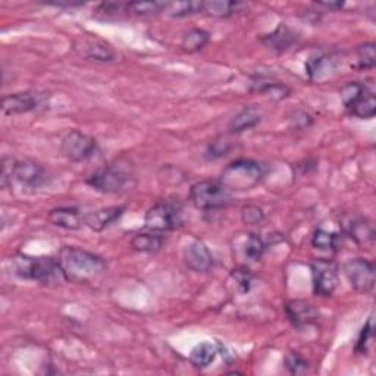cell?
<instances>
[{
  "label": "cell",
  "mask_w": 376,
  "mask_h": 376,
  "mask_svg": "<svg viewBox=\"0 0 376 376\" xmlns=\"http://www.w3.org/2000/svg\"><path fill=\"white\" fill-rule=\"evenodd\" d=\"M56 260L59 263L64 279L77 284L98 279L106 271V263L100 256L72 246L62 247Z\"/></svg>",
  "instance_id": "6da1fadb"
},
{
  "label": "cell",
  "mask_w": 376,
  "mask_h": 376,
  "mask_svg": "<svg viewBox=\"0 0 376 376\" xmlns=\"http://www.w3.org/2000/svg\"><path fill=\"white\" fill-rule=\"evenodd\" d=\"M12 268L15 275L21 279L35 281L45 286L58 282L59 276L64 278L58 260L50 256L34 257L27 254H15L12 257Z\"/></svg>",
  "instance_id": "7a4b0ae2"
},
{
  "label": "cell",
  "mask_w": 376,
  "mask_h": 376,
  "mask_svg": "<svg viewBox=\"0 0 376 376\" xmlns=\"http://www.w3.org/2000/svg\"><path fill=\"white\" fill-rule=\"evenodd\" d=\"M263 178L262 166L250 159H238L223 168L221 182L230 192H246L254 188Z\"/></svg>",
  "instance_id": "3957f363"
},
{
  "label": "cell",
  "mask_w": 376,
  "mask_h": 376,
  "mask_svg": "<svg viewBox=\"0 0 376 376\" xmlns=\"http://www.w3.org/2000/svg\"><path fill=\"white\" fill-rule=\"evenodd\" d=\"M182 225V204L178 200H162L146 212L144 227L152 233H168Z\"/></svg>",
  "instance_id": "277c9868"
},
{
  "label": "cell",
  "mask_w": 376,
  "mask_h": 376,
  "mask_svg": "<svg viewBox=\"0 0 376 376\" xmlns=\"http://www.w3.org/2000/svg\"><path fill=\"white\" fill-rule=\"evenodd\" d=\"M190 200L200 211H216L231 203V192L219 180H206L190 188Z\"/></svg>",
  "instance_id": "5b68a950"
},
{
  "label": "cell",
  "mask_w": 376,
  "mask_h": 376,
  "mask_svg": "<svg viewBox=\"0 0 376 376\" xmlns=\"http://www.w3.org/2000/svg\"><path fill=\"white\" fill-rule=\"evenodd\" d=\"M131 178L133 175H131L128 168L121 163H110L94 171L86 182L100 193L115 194L125 190Z\"/></svg>",
  "instance_id": "8992f818"
},
{
  "label": "cell",
  "mask_w": 376,
  "mask_h": 376,
  "mask_svg": "<svg viewBox=\"0 0 376 376\" xmlns=\"http://www.w3.org/2000/svg\"><path fill=\"white\" fill-rule=\"evenodd\" d=\"M62 155L71 162H84L98 152V141L81 131H69L61 143Z\"/></svg>",
  "instance_id": "52a82bcc"
},
{
  "label": "cell",
  "mask_w": 376,
  "mask_h": 376,
  "mask_svg": "<svg viewBox=\"0 0 376 376\" xmlns=\"http://www.w3.org/2000/svg\"><path fill=\"white\" fill-rule=\"evenodd\" d=\"M344 274L351 287L362 294H368L375 288V265L372 262L357 257L348 260L344 265Z\"/></svg>",
  "instance_id": "ba28073f"
},
{
  "label": "cell",
  "mask_w": 376,
  "mask_h": 376,
  "mask_svg": "<svg viewBox=\"0 0 376 376\" xmlns=\"http://www.w3.org/2000/svg\"><path fill=\"white\" fill-rule=\"evenodd\" d=\"M312 281L313 291L319 297H329L338 286V266L336 263L327 259L312 262Z\"/></svg>",
  "instance_id": "9c48e42d"
},
{
  "label": "cell",
  "mask_w": 376,
  "mask_h": 376,
  "mask_svg": "<svg viewBox=\"0 0 376 376\" xmlns=\"http://www.w3.org/2000/svg\"><path fill=\"white\" fill-rule=\"evenodd\" d=\"M75 50L81 54L83 58L96 61V62H114L117 59V53L112 49V46L105 42L103 39L93 34L81 35L80 39L75 42Z\"/></svg>",
  "instance_id": "30bf717a"
},
{
  "label": "cell",
  "mask_w": 376,
  "mask_h": 376,
  "mask_svg": "<svg viewBox=\"0 0 376 376\" xmlns=\"http://www.w3.org/2000/svg\"><path fill=\"white\" fill-rule=\"evenodd\" d=\"M45 96L40 93L34 91H23L5 96L2 99V112L8 117L28 114L31 110H35L42 106Z\"/></svg>",
  "instance_id": "8fae6325"
},
{
  "label": "cell",
  "mask_w": 376,
  "mask_h": 376,
  "mask_svg": "<svg viewBox=\"0 0 376 376\" xmlns=\"http://www.w3.org/2000/svg\"><path fill=\"white\" fill-rule=\"evenodd\" d=\"M12 178L28 188H39L47 181L46 169L33 160H15L12 168Z\"/></svg>",
  "instance_id": "7c38bea8"
},
{
  "label": "cell",
  "mask_w": 376,
  "mask_h": 376,
  "mask_svg": "<svg viewBox=\"0 0 376 376\" xmlns=\"http://www.w3.org/2000/svg\"><path fill=\"white\" fill-rule=\"evenodd\" d=\"M184 262L194 272H208L213 266V256L203 241L194 240L184 250Z\"/></svg>",
  "instance_id": "4fadbf2b"
},
{
  "label": "cell",
  "mask_w": 376,
  "mask_h": 376,
  "mask_svg": "<svg viewBox=\"0 0 376 376\" xmlns=\"http://www.w3.org/2000/svg\"><path fill=\"white\" fill-rule=\"evenodd\" d=\"M286 313L290 322L297 328L303 329L317 321V310L305 300H293L286 305Z\"/></svg>",
  "instance_id": "5bb4252c"
},
{
  "label": "cell",
  "mask_w": 376,
  "mask_h": 376,
  "mask_svg": "<svg viewBox=\"0 0 376 376\" xmlns=\"http://www.w3.org/2000/svg\"><path fill=\"white\" fill-rule=\"evenodd\" d=\"M336 71L335 61L328 54H315L310 56L306 62V72L309 78L315 83H325L332 78Z\"/></svg>",
  "instance_id": "9a60e30c"
},
{
  "label": "cell",
  "mask_w": 376,
  "mask_h": 376,
  "mask_svg": "<svg viewBox=\"0 0 376 376\" xmlns=\"http://www.w3.org/2000/svg\"><path fill=\"white\" fill-rule=\"evenodd\" d=\"M125 206H110V208L99 209L96 212H91L84 216V223L91 231L100 233L105 228H107L109 225L117 222L121 219V216L125 212Z\"/></svg>",
  "instance_id": "2e32d148"
},
{
  "label": "cell",
  "mask_w": 376,
  "mask_h": 376,
  "mask_svg": "<svg viewBox=\"0 0 376 376\" xmlns=\"http://www.w3.org/2000/svg\"><path fill=\"white\" fill-rule=\"evenodd\" d=\"M344 231L351 237L357 244H368L375 238L373 223L362 216H351L343 223Z\"/></svg>",
  "instance_id": "e0dca14e"
},
{
  "label": "cell",
  "mask_w": 376,
  "mask_h": 376,
  "mask_svg": "<svg viewBox=\"0 0 376 376\" xmlns=\"http://www.w3.org/2000/svg\"><path fill=\"white\" fill-rule=\"evenodd\" d=\"M297 34L290 30L286 24H279L272 33H269L268 35H265L262 39V42L265 43V46H268L269 49L282 53L288 50L290 47H293L297 43Z\"/></svg>",
  "instance_id": "ac0fdd59"
},
{
  "label": "cell",
  "mask_w": 376,
  "mask_h": 376,
  "mask_svg": "<svg viewBox=\"0 0 376 376\" xmlns=\"http://www.w3.org/2000/svg\"><path fill=\"white\" fill-rule=\"evenodd\" d=\"M47 219L54 227H59L68 231H77L83 227L84 219L80 212L74 208H56L47 215Z\"/></svg>",
  "instance_id": "d6986e66"
},
{
  "label": "cell",
  "mask_w": 376,
  "mask_h": 376,
  "mask_svg": "<svg viewBox=\"0 0 376 376\" xmlns=\"http://www.w3.org/2000/svg\"><path fill=\"white\" fill-rule=\"evenodd\" d=\"M262 121V114L256 107H244L241 112L230 121L228 129L233 134L242 133V131H247L259 125Z\"/></svg>",
  "instance_id": "ffe728a7"
},
{
  "label": "cell",
  "mask_w": 376,
  "mask_h": 376,
  "mask_svg": "<svg viewBox=\"0 0 376 376\" xmlns=\"http://www.w3.org/2000/svg\"><path fill=\"white\" fill-rule=\"evenodd\" d=\"M244 8V4L234 2V0H211L203 2V12L213 18H230L240 12Z\"/></svg>",
  "instance_id": "44dd1931"
},
{
  "label": "cell",
  "mask_w": 376,
  "mask_h": 376,
  "mask_svg": "<svg viewBox=\"0 0 376 376\" xmlns=\"http://www.w3.org/2000/svg\"><path fill=\"white\" fill-rule=\"evenodd\" d=\"M218 356V346L212 343H200L197 344L190 354V362L197 369L209 368Z\"/></svg>",
  "instance_id": "7402d4cb"
},
{
  "label": "cell",
  "mask_w": 376,
  "mask_h": 376,
  "mask_svg": "<svg viewBox=\"0 0 376 376\" xmlns=\"http://www.w3.org/2000/svg\"><path fill=\"white\" fill-rule=\"evenodd\" d=\"M211 42V33L203 28H192L188 30L181 40V47L187 53H196L206 47Z\"/></svg>",
  "instance_id": "603a6c76"
},
{
  "label": "cell",
  "mask_w": 376,
  "mask_h": 376,
  "mask_svg": "<svg viewBox=\"0 0 376 376\" xmlns=\"http://www.w3.org/2000/svg\"><path fill=\"white\" fill-rule=\"evenodd\" d=\"M163 244V237L159 233H143L137 234L131 240V249L141 253H153L160 250Z\"/></svg>",
  "instance_id": "cb8c5ba5"
},
{
  "label": "cell",
  "mask_w": 376,
  "mask_h": 376,
  "mask_svg": "<svg viewBox=\"0 0 376 376\" xmlns=\"http://www.w3.org/2000/svg\"><path fill=\"white\" fill-rule=\"evenodd\" d=\"M351 115L360 119H370L376 114V99L372 90H368L360 100H357L351 107H350Z\"/></svg>",
  "instance_id": "d4e9b609"
},
{
  "label": "cell",
  "mask_w": 376,
  "mask_h": 376,
  "mask_svg": "<svg viewBox=\"0 0 376 376\" xmlns=\"http://www.w3.org/2000/svg\"><path fill=\"white\" fill-rule=\"evenodd\" d=\"M203 12V2H197V0H185V2H166L165 13L182 18L188 15H194Z\"/></svg>",
  "instance_id": "484cf974"
},
{
  "label": "cell",
  "mask_w": 376,
  "mask_h": 376,
  "mask_svg": "<svg viewBox=\"0 0 376 376\" xmlns=\"http://www.w3.org/2000/svg\"><path fill=\"white\" fill-rule=\"evenodd\" d=\"M312 244H313L315 249L334 252L338 249V244H340V235L335 234V233H329L324 228H319L313 234Z\"/></svg>",
  "instance_id": "4316f807"
},
{
  "label": "cell",
  "mask_w": 376,
  "mask_h": 376,
  "mask_svg": "<svg viewBox=\"0 0 376 376\" xmlns=\"http://www.w3.org/2000/svg\"><path fill=\"white\" fill-rule=\"evenodd\" d=\"M166 2H129L124 4V11L134 15H156L165 12Z\"/></svg>",
  "instance_id": "83f0119b"
},
{
  "label": "cell",
  "mask_w": 376,
  "mask_h": 376,
  "mask_svg": "<svg viewBox=\"0 0 376 376\" xmlns=\"http://www.w3.org/2000/svg\"><path fill=\"white\" fill-rule=\"evenodd\" d=\"M265 252V242L256 234H247L246 240L242 242V254L249 260H259Z\"/></svg>",
  "instance_id": "f1b7e54d"
},
{
  "label": "cell",
  "mask_w": 376,
  "mask_h": 376,
  "mask_svg": "<svg viewBox=\"0 0 376 376\" xmlns=\"http://www.w3.org/2000/svg\"><path fill=\"white\" fill-rule=\"evenodd\" d=\"M256 86V90L266 94L268 98L274 99V100H282L286 99L288 94H290V88L284 84L281 83H272V81H263V80H259L257 83H253Z\"/></svg>",
  "instance_id": "f546056e"
},
{
  "label": "cell",
  "mask_w": 376,
  "mask_h": 376,
  "mask_svg": "<svg viewBox=\"0 0 376 376\" xmlns=\"http://www.w3.org/2000/svg\"><path fill=\"white\" fill-rule=\"evenodd\" d=\"M368 86L362 83H347L341 88V99L343 103L347 109H350L357 100H360V98L368 91Z\"/></svg>",
  "instance_id": "4dcf8cb0"
},
{
  "label": "cell",
  "mask_w": 376,
  "mask_h": 376,
  "mask_svg": "<svg viewBox=\"0 0 376 376\" xmlns=\"http://www.w3.org/2000/svg\"><path fill=\"white\" fill-rule=\"evenodd\" d=\"M357 54V64L356 66L360 69H370L376 64V49L373 43H365L362 46L357 47L356 50Z\"/></svg>",
  "instance_id": "1f68e13d"
},
{
  "label": "cell",
  "mask_w": 376,
  "mask_h": 376,
  "mask_svg": "<svg viewBox=\"0 0 376 376\" xmlns=\"http://www.w3.org/2000/svg\"><path fill=\"white\" fill-rule=\"evenodd\" d=\"M373 335H375V327H373V317L370 316L368 319V322L363 325L359 338H357V343H356V353L357 354H366L370 341L373 340Z\"/></svg>",
  "instance_id": "d6a6232c"
},
{
  "label": "cell",
  "mask_w": 376,
  "mask_h": 376,
  "mask_svg": "<svg viewBox=\"0 0 376 376\" xmlns=\"http://www.w3.org/2000/svg\"><path fill=\"white\" fill-rule=\"evenodd\" d=\"M231 278L234 279V282L238 287V291L241 294H247L252 288V282H253V275L250 272V269L244 268V266H240V268H235L231 274Z\"/></svg>",
  "instance_id": "836d02e7"
},
{
  "label": "cell",
  "mask_w": 376,
  "mask_h": 376,
  "mask_svg": "<svg viewBox=\"0 0 376 376\" xmlns=\"http://www.w3.org/2000/svg\"><path fill=\"white\" fill-rule=\"evenodd\" d=\"M241 219L247 225H259L265 219V212L257 204H247L241 211Z\"/></svg>",
  "instance_id": "e575fe53"
},
{
  "label": "cell",
  "mask_w": 376,
  "mask_h": 376,
  "mask_svg": "<svg viewBox=\"0 0 376 376\" xmlns=\"http://www.w3.org/2000/svg\"><path fill=\"white\" fill-rule=\"evenodd\" d=\"M231 150V143L228 139L225 137H218L216 140H213L211 143V146L208 147V158L209 159H219L225 155H228V152Z\"/></svg>",
  "instance_id": "d590c367"
},
{
  "label": "cell",
  "mask_w": 376,
  "mask_h": 376,
  "mask_svg": "<svg viewBox=\"0 0 376 376\" xmlns=\"http://www.w3.org/2000/svg\"><path fill=\"white\" fill-rule=\"evenodd\" d=\"M286 368L288 369L290 373L298 375V373H303L307 370V362L295 351H291L286 357Z\"/></svg>",
  "instance_id": "8d00e7d4"
},
{
  "label": "cell",
  "mask_w": 376,
  "mask_h": 376,
  "mask_svg": "<svg viewBox=\"0 0 376 376\" xmlns=\"http://www.w3.org/2000/svg\"><path fill=\"white\" fill-rule=\"evenodd\" d=\"M319 6H324L328 8L331 11H338V9H343L344 4L343 2H317Z\"/></svg>",
  "instance_id": "74e56055"
}]
</instances>
